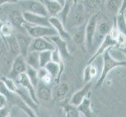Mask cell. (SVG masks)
Wrapping results in <instances>:
<instances>
[{
  "instance_id": "cell-1",
  "label": "cell",
  "mask_w": 126,
  "mask_h": 117,
  "mask_svg": "<svg viewBox=\"0 0 126 117\" xmlns=\"http://www.w3.org/2000/svg\"><path fill=\"white\" fill-rule=\"evenodd\" d=\"M101 56L103 57L102 71L96 81L95 88H99V87L103 85L108 74L113 70L119 66H126V59L121 60L112 56L110 53V49L104 52Z\"/></svg>"
},
{
  "instance_id": "cell-2",
  "label": "cell",
  "mask_w": 126,
  "mask_h": 117,
  "mask_svg": "<svg viewBox=\"0 0 126 117\" xmlns=\"http://www.w3.org/2000/svg\"><path fill=\"white\" fill-rule=\"evenodd\" d=\"M1 80L4 82V84H6L7 88L11 92L16 94L26 105L29 106L31 109H32L34 112H37L38 103H36L33 100L31 94H29V92L27 90L17 84L14 80L11 79V78H9L8 77H2L1 78Z\"/></svg>"
},
{
  "instance_id": "cell-3",
  "label": "cell",
  "mask_w": 126,
  "mask_h": 117,
  "mask_svg": "<svg viewBox=\"0 0 126 117\" xmlns=\"http://www.w3.org/2000/svg\"><path fill=\"white\" fill-rule=\"evenodd\" d=\"M86 20V10L84 5L81 1L75 2L71 10L69 13L65 24L67 28L73 29L85 24Z\"/></svg>"
},
{
  "instance_id": "cell-4",
  "label": "cell",
  "mask_w": 126,
  "mask_h": 117,
  "mask_svg": "<svg viewBox=\"0 0 126 117\" xmlns=\"http://www.w3.org/2000/svg\"><path fill=\"white\" fill-rule=\"evenodd\" d=\"M99 14L100 11L94 13L85 24V46L88 50L93 49L94 46V38Z\"/></svg>"
},
{
  "instance_id": "cell-5",
  "label": "cell",
  "mask_w": 126,
  "mask_h": 117,
  "mask_svg": "<svg viewBox=\"0 0 126 117\" xmlns=\"http://www.w3.org/2000/svg\"><path fill=\"white\" fill-rule=\"evenodd\" d=\"M24 31L32 38H49L57 35L56 31L52 26H33L25 23L24 25Z\"/></svg>"
},
{
  "instance_id": "cell-6",
  "label": "cell",
  "mask_w": 126,
  "mask_h": 117,
  "mask_svg": "<svg viewBox=\"0 0 126 117\" xmlns=\"http://www.w3.org/2000/svg\"><path fill=\"white\" fill-rule=\"evenodd\" d=\"M23 12H29L38 15L49 16L46 6L40 0H19L17 2Z\"/></svg>"
},
{
  "instance_id": "cell-7",
  "label": "cell",
  "mask_w": 126,
  "mask_h": 117,
  "mask_svg": "<svg viewBox=\"0 0 126 117\" xmlns=\"http://www.w3.org/2000/svg\"><path fill=\"white\" fill-rule=\"evenodd\" d=\"M118 45V40L115 39L114 38H113L110 34H108L107 35L104 37V38L102 40V41L99 43V45L97 48L95 52L93 54V55L90 58L89 60V62L87 64H89L91 63H93L95 59L99 58V56H101L103 52L107 49H110L112 47H117Z\"/></svg>"
},
{
  "instance_id": "cell-8",
  "label": "cell",
  "mask_w": 126,
  "mask_h": 117,
  "mask_svg": "<svg viewBox=\"0 0 126 117\" xmlns=\"http://www.w3.org/2000/svg\"><path fill=\"white\" fill-rule=\"evenodd\" d=\"M27 70V63L25 61V58L21 55H17L12 64V68L10 72L9 73L8 77L15 80L19 75L26 73Z\"/></svg>"
},
{
  "instance_id": "cell-9",
  "label": "cell",
  "mask_w": 126,
  "mask_h": 117,
  "mask_svg": "<svg viewBox=\"0 0 126 117\" xmlns=\"http://www.w3.org/2000/svg\"><path fill=\"white\" fill-rule=\"evenodd\" d=\"M56 49L55 45L48 38H35L32 39L29 51L41 52L43 51H53Z\"/></svg>"
},
{
  "instance_id": "cell-10",
  "label": "cell",
  "mask_w": 126,
  "mask_h": 117,
  "mask_svg": "<svg viewBox=\"0 0 126 117\" xmlns=\"http://www.w3.org/2000/svg\"><path fill=\"white\" fill-rule=\"evenodd\" d=\"M49 20L50 25L55 29V31H56V34H57L59 37H60L67 42L71 40V34L68 32L63 22L57 16H49Z\"/></svg>"
},
{
  "instance_id": "cell-11",
  "label": "cell",
  "mask_w": 126,
  "mask_h": 117,
  "mask_svg": "<svg viewBox=\"0 0 126 117\" xmlns=\"http://www.w3.org/2000/svg\"><path fill=\"white\" fill-rule=\"evenodd\" d=\"M23 16L25 22L33 26H47L50 25L49 16H45L42 15H38L29 12H23Z\"/></svg>"
},
{
  "instance_id": "cell-12",
  "label": "cell",
  "mask_w": 126,
  "mask_h": 117,
  "mask_svg": "<svg viewBox=\"0 0 126 117\" xmlns=\"http://www.w3.org/2000/svg\"><path fill=\"white\" fill-rule=\"evenodd\" d=\"M49 40L53 43V45H55L56 49L59 52V53L60 55L62 56V58L64 59H70L72 58V56L69 52L68 49V45H67V41H66L63 39H62L58 35H55V36H52L48 38Z\"/></svg>"
},
{
  "instance_id": "cell-13",
  "label": "cell",
  "mask_w": 126,
  "mask_h": 117,
  "mask_svg": "<svg viewBox=\"0 0 126 117\" xmlns=\"http://www.w3.org/2000/svg\"><path fill=\"white\" fill-rule=\"evenodd\" d=\"M16 38L17 41V44L19 46V52L20 55H21L23 57H26L30 50V47L33 38H32L28 34L19 33L16 34Z\"/></svg>"
},
{
  "instance_id": "cell-14",
  "label": "cell",
  "mask_w": 126,
  "mask_h": 117,
  "mask_svg": "<svg viewBox=\"0 0 126 117\" xmlns=\"http://www.w3.org/2000/svg\"><path fill=\"white\" fill-rule=\"evenodd\" d=\"M91 88H92V82H89V83L85 84L83 88H81L80 90L77 91L76 92L73 94L69 103L75 107L79 106L82 102V101H83L87 96L89 95Z\"/></svg>"
},
{
  "instance_id": "cell-15",
  "label": "cell",
  "mask_w": 126,
  "mask_h": 117,
  "mask_svg": "<svg viewBox=\"0 0 126 117\" xmlns=\"http://www.w3.org/2000/svg\"><path fill=\"white\" fill-rule=\"evenodd\" d=\"M112 26L113 24L110 22H109L108 20L99 21L98 20L96 30H95V38H94V43L99 42V43L102 41L104 37L110 33V30L112 28Z\"/></svg>"
},
{
  "instance_id": "cell-16",
  "label": "cell",
  "mask_w": 126,
  "mask_h": 117,
  "mask_svg": "<svg viewBox=\"0 0 126 117\" xmlns=\"http://www.w3.org/2000/svg\"><path fill=\"white\" fill-rule=\"evenodd\" d=\"M14 80L18 84H20L21 87H23L24 88L27 90L29 92V94H31L33 100L38 104V100L37 95H36V89L32 84V82L30 81L28 77L27 76V74H26V73H24L22 74L19 75Z\"/></svg>"
},
{
  "instance_id": "cell-17",
  "label": "cell",
  "mask_w": 126,
  "mask_h": 117,
  "mask_svg": "<svg viewBox=\"0 0 126 117\" xmlns=\"http://www.w3.org/2000/svg\"><path fill=\"white\" fill-rule=\"evenodd\" d=\"M36 95L38 100L43 102H48L51 100L53 96V91H52L50 85H48L39 80L36 87Z\"/></svg>"
},
{
  "instance_id": "cell-18",
  "label": "cell",
  "mask_w": 126,
  "mask_h": 117,
  "mask_svg": "<svg viewBox=\"0 0 126 117\" xmlns=\"http://www.w3.org/2000/svg\"><path fill=\"white\" fill-rule=\"evenodd\" d=\"M85 24L73 28L75 29V32L71 35V40H73L75 44L82 47L83 49H85Z\"/></svg>"
},
{
  "instance_id": "cell-19",
  "label": "cell",
  "mask_w": 126,
  "mask_h": 117,
  "mask_svg": "<svg viewBox=\"0 0 126 117\" xmlns=\"http://www.w3.org/2000/svg\"><path fill=\"white\" fill-rule=\"evenodd\" d=\"M99 74L100 73H99L98 68L94 61L89 64H87L83 73V82L85 84L92 82L94 78Z\"/></svg>"
},
{
  "instance_id": "cell-20",
  "label": "cell",
  "mask_w": 126,
  "mask_h": 117,
  "mask_svg": "<svg viewBox=\"0 0 126 117\" xmlns=\"http://www.w3.org/2000/svg\"><path fill=\"white\" fill-rule=\"evenodd\" d=\"M48 12L49 16H57L61 11L62 5L54 0H42Z\"/></svg>"
},
{
  "instance_id": "cell-21",
  "label": "cell",
  "mask_w": 126,
  "mask_h": 117,
  "mask_svg": "<svg viewBox=\"0 0 126 117\" xmlns=\"http://www.w3.org/2000/svg\"><path fill=\"white\" fill-rule=\"evenodd\" d=\"M9 20H10V22L13 27H16V28L24 31V25L26 22L24 20L22 13L17 10L13 11L12 13H10V16H9Z\"/></svg>"
},
{
  "instance_id": "cell-22",
  "label": "cell",
  "mask_w": 126,
  "mask_h": 117,
  "mask_svg": "<svg viewBox=\"0 0 126 117\" xmlns=\"http://www.w3.org/2000/svg\"><path fill=\"white\" fill-rule=\"evenodd\" d=\"M91 99L89 95L87 96L79 106H77L78 110L79 111L82 117H94V112L91 107Z\"/></svg>"
},
{
  "instance_id": "cell-23",
  "label": "cell",
  "mask_w": 126,
  "mask_h": 117,
  "mask_svg": "<svg viewBox=\"0 0 126 117\" xmlns=\"http://www.w3.org/2000/svg\"><path fill=\"white\" fill-rule=\"evenodd\" d=\"M75 0H64L61 11L60 12V13L57 16L58 18L63 22L64 26H65V24H66L67 16L69 13H70L73 6L75 5Z\"/></svg>"
},
{
  "instance_id": "cell-24",
  "label": "cell",
  "mask_w": 126,
  "mask_h": 117,
  "mask_svg": "<svg viewBox=\"0 0 126 117\" xmlns=\"http://www.w3.org/2000/svg\"><path fill=\"white\" fill-rule=\"evenodd\" d=\"M122 0H107L104 2L106 10L111 16H116L119 13Z\"/></svg>"
},
{
  "instance_id": "cell-25",
  "label": "cell",
  "mask_w": 126,
  "mask_h": 117,
  "mask_svg": "<svg viewBox=\"0 0 126 117\" xmlns=\"http://www.w3.org/2000/svg\"><path fill=\"white\" fill-rule=\"evenodd\" d=\"M25 61L28 66H31L35 70H38L40 68L39 52L35 51H29L27 56L25 57Z\"/></svg>"
},
{
  "instance_id": "cell-26",
  "label": "cell",
  "mask_w": 126,
  "mask_h": 117,
  "mask_svg": "<svg viewBox=\"0 0 126 117\" xmlns=\"http://www.w3.org/2000/svg\"><path fill=\"white\" fill-rule=\"evenodd\" d=\"M84 5L85 10L93 12V13L99 11V8L103 3L102 0H81Z\"/></svg>"
},
{
  "instance_id": "cell-27",
  "label": "cell",
  "mask_w": 126,
  "mask_h": 117,
  "mask_svg": "<svg viewBox=\"0 0 126 117\" xmlns=\"http://www.w3.org/2000/svg\"><path fill=\"white\" fill-rule=\"evenodd\" d=\"M5 40L6 42V45L8 46V49H9V50H10V52L13 55H15L16 56L17 55H19L20 54L19 46H18V44H17L16 36H14V34H13V35L10 37L6 38Z\"/></svg>"
},
{
  "instance_id": "cell-28",
  "label": "cell",
  "mask_w": 126,
  "mask_h": 117,
  "mask_svg": "<svg viewBox=\"0 0 126 117\" xmlns=\"http://www.w3.org/2000/svg\"><path fill=\"white\" fill-rule=\"evenodd\" d=\"M16 102H17L16 105L18 106L19 109L20 110H22L24 113L26 114V116L28 117H38L36 114V112H34L32 109H31L29 106H28L20 98L17 99Z\"/></svg>"
},
{
  "instance_id": "cell-29",
  "label": "cell",
  "mask_w": 126,
  "mask_h": 117,
  "mask_svg": "<svg viewBox=\"0 0 126 117\" xmlns=\"http://www.w3.org/2000/svg\"><path fill=\"white\" fill-rule=\"evenodd\" d=\"M26 74H27L30 81L32 82V84L36 89V87L38 84V81H39V78H38V70H35V69H34L31 66H28L27 65Z\"/></svg>"
},
{
  "instance_id": "cell-30",
  "label": "cell",
  "mask_w": 126,
  "mask_h": 117,
  "mask_svg": "<svg viewBox=\"0 0 126 117\" xmlns=\"http://www.w3.org/2000/svg\"><path fill=\"white\" fill-rule=\"evenodd\" d=\"M0 94H3L4 96L7 98V101H10V100L16 101V99L19 98V97L17 96L16 94L11 92L7 88V87L6 86V84H4V82L1 79H0Z\"/></svg>"
},
{
  "instance_id": "cell-31",
  "label": "cell",
  "mask_w": 126,
  "mask_h": 117,
  "mask_svg": "<svg viewBox=\"0 0 126 117\" xmlns=\"http://www.w3.org/2000/svg\"><path fill=\"white\" fill-rule=\"evenodd\" d=\"M69 92V85L65 83V82H62V83L57 84V87L55 90V94L56 96L59 98H64Z\"/></svg>"
},
{
  "instance_id": "cell-32",
  "label": "cell",
  "mask_w": 126,
  "mask_h": 117,
  "mask_svg": "<svg viewBox=\"0 0 126 117\" xmlns=\"http://www.w3.org/2000/svg\"><path fill=\"white\" fill-rule=\"evenodd\" d=\"M65 117H82L77 107L71 105L70 103L64 105Z\"/></svg>"
},
{
  "instance_id": "cell-33",
  "label": "cell",
  "mask_w": 126,
  "mask_h": 117,
  "mask_svg": "<svg viewBox=\"0 0 126 117\" xmlns=\"http://www.w3.org/2000/svg\"><path fill=\"white\" fill-rule=\"evenodd\" d=\"M13 31H14V28H13L11 24L3 23L0 27V35H1L2 38H6L12 36Z\"/></svg>"
},
{
  "instance_id": "cell-34",
  "label": "cell",
  "mask_w": 126,
  "mask_h": 117,
  "mask_svg": "<svg viewBox=\"0 0 126 117\" xmlns=\"http://www.w3.org/2000/svg\"><path fill=\"white\" fill-rule=\"evenodd\" d=\"M52 51H43L39 52V64L40 68L45 67V66L51 61Z\"/></svg>"
},
{
  "instance_id": "cell-35",
  "label": "cell",
  "mask_w": 126,
  "mask_h": 117,
  "mask_svg": "<svg viewBox=\"0 0 126 117\" xmlns=\"http://www.w3.org/2000/svg\"><path fill=\"white\" fill-rule=\"evenodd\" d=\"M10 111L9 110V109L6 106L2 107L1 109H0V117H8L10 115Z\"/></svg>"
},
{
  "instance_id": "cell-36",
  "label": "cell",
  "mask_w": 126,
  "mask_h": 117,
  "mask_svg": "<svg viewBox=\"0 0 126 117\" xmlns=\"http://www.w3.org/2000/svg\"><path fill=\"white\" fill-rule=\"evenodd\" d=\"M125 10H126V0H122V2H121V8H120V11H119L118 14H125Z\"/></svg>"
},
{
  "instance_id": "cell-37",
  "label": "cell",
  "mask_w": 126,
  "mask_h": 117,
  "mask_svg": "<svg viewBox=\"0 0 126 117\" xmlns=\"http://www.w3.org/2000/svg\"><path fill=\"white\" fill-rule=\"evenodd\" d=\"M19 0H0V6L8 3H17Z\"/></svg>"
},
{
  "instance_id": "cell-38",
  "label": "cell",
  "mask_w": 126,
  "mask_h": 117,
  "mask_svg": "<svg viewBox=\"0 0 126 117\" xmlns=\"http://www.w3.org/2000/svg\"><path fill=\"white\" fill-rule=\"evenodd\" d=\"M8 101H7V98L4 96L3 94H0V104L4 106H6V104H7Z\"/></svg>"
},
{
  "instance_id": "cell-39",
  "label": "cell",
  "mask_w": 126,
  "mask_h": 117,
  "mask_svg": "<svg viewBox=\"0 0 126 117\" xmlns=\"http://www.w3.org/2000/svg\"><path fill=\"white\" fill-rule=\"evenodd\" d=\"M118 49L121 52L123 53V55L126 57V45L125 46H122V47H119Z\"/></svg>"
},
{
  "instance_id": "cell-40",
  "label": "cell",
  "mask_w": 126,
  "mask_h": 117,
  "mask_svg": "<svg viewBox=\"0 0 126 117\" xmlns=\"http://www.w3.org/2000/svg\"><path fill=\"white\" fill-rule=\"evenodd\" d=\"M8 117H19V116L15 113H11V112H10V115H9Z\"/></svg>"
},
{
  "instance_id": "cell-41",
  "label": "cell",
  "mask_w": 126,
  "mask_h": 117,
  "mask_svg": "<svg viewBox=\"0 0 126 117\" xmlns=\"http://www.w3.org/2000/svg\"><path fill=\"white\" fill-rule=\"evenodd\" d=\"M54 1H56L57 2H59L60 5H62V6H63V2H64V0H54Z\"/></svg>"
},
{
  "instance_id": "cell-42",
  "label": "cell",
  "mask_w": 126,
  "mask_h": 117,
  "mask_svg": "<svg viewBox=\"0 0 126 117\" xmlns=\"http://www.w3.org/2000/svg\"><path fill=\"white\" fill-rule=\"evenodd\" d=\"M2 107H4V105H1V104H0V109H1Z\"/></svg>"
},
{
  "instance_id": "cell-43",
  "label": "cell",
  "mask_w": 126,
  "mask_h": 117,
  "mask_svg": "<svg viewBox=\"0 0 126 117\" xmlns=\"http://www.w3.org/2000/svg\"><path fill=\"white\" fill-rule=\"evenodd\" d=\"M106 1H107V0H102V2H103V4H104V2H105Z\"/></svg>"
},
{
  "instance_id": "cell-44",
  "label": "cell",
  "mask_w": 126,
  "mask_h": 117,
  "mask_svg": "<svg viewBox=\"0 0 126 117\" xmlns=\"http://www.w3.org/2000/svg\"><path fill=\"white\" fill-rule=\"evenodd\" d=\"M124 16H125V22H126V14H124Z\"/></svg>"
},
{
  "instance_id": "cell-45",
  "label": "cell",
  "mask_w": 126,
  "mask_h": 117,
  "mask_svg": "<svg viewBox=\"0 0 126 117\" xmlns=\"http://www.w3.org/2000/svg\"><path fill=\"white\" fill-rule=\"evenodd\" d=\"M1 38L2 37H1V35H0V43H1Z\"/></svg>"
},
{
  "instance_id": "cell-46",
  "label": "cell",
  "mask_w": 126,
  "mask_h": 117,
  "mask_svg": "<svg viewBox=\"0 0 126 117\" xmlns=\"http://www.w3.org/2000/svg\"><path fill=\"white\" fill-rule=\"evenodd\" d=\"M125 14H126V10H125Z\"/></svg>"
},
{
  "instance_id": "cell-47",
  "label": "cell",
  "mask_w": 126,
  "mask_h": 117,
  "mask_svg": "<svg viewBox=\"0 0 126 117\" xmlns=\"http://www.w3.org/2000/svg\"><path fill=\"white\" fill-rule=\"evenodd\" d=\"M40 1H42V0H40Z\"/></svg>"
}]
</instances>
